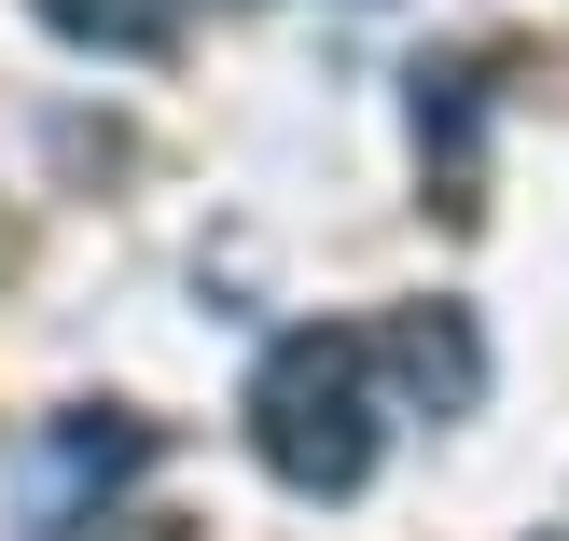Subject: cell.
<instances>
[{
    "instance_id": "obj_1",
    "label": "cell",
    "mask_w": 569,
    "mask_h": 541,
    "mask_svg": "<svg viewBox=\"0 0 569 541\" xmlns=\"http://www.w3.org/2000/svg\"><path fill=\"white\" fill-rule=\"evenodd\" d=\"M376 361L389 348H361L333 320L278 333L250 361V459L292 500H361V472H376Z\"/></svg>"
},
{
    "instance_id": "obj_4",
    "label": "cell",
    "mask_w": 569,
    "mask_h": 541,
    "mask_svg": "<svg viewBox=\"0 0 569 541\" xmlns=\"http://www.w3.org/2000/svg\"><path fill=\"white\" fill-rule=\"evenodd\" d=\"M472 126H487V70L472 56H431L417 70V153H445V181H472Z\"/></svg>"
},
{
    "instance_id": "obj_5",
    "label": "cell",
    "mask_w": 569,
    "mask_h": 541,
    "mask_svg": "<svg viewBox=\"0 0 569 541\" xmlns=\"http://www.w3.org/2000/svg\"><path fill=\"white\" fill-rule=\"evenodd\" d=\"M28 14L98 42V56H167V0H28Z\"/></svg>"
},
{
    "instance_id": "obj_3",
    "label": "cell",
    "mask_w": 569,
    "mask_h": 541,
    "mask_svg": "<svg viewBox=\"0 0 569 541\" xmlns=\"http://www.w3.org/2000/svg\"><path fill=\"white\" fill-rule=\"evenodd\" d=\"M376 348H389V375H403L431 417H472V403H487V333H472V305H403Z\"/></svg>"
},
{
    "instance_id": "obj_2",
    "label": "cell",
    "mask_w": 569,
    "mask_h": 541,
    "mask_svg": "<svg viewBox=\"0 0 569 541\" xmlns=\"http://www.w3.org/2000/svg\"><path fill=\"white\" fill-rule=\"evenodd\" d=\"M139 459H153V431H139V417H111V403H98V417H56V431L28 444V541H56L83 500L126 487Z\"/></svg>"
}]
</instances>
